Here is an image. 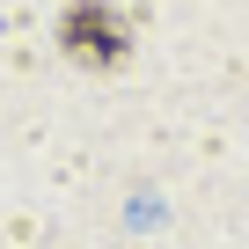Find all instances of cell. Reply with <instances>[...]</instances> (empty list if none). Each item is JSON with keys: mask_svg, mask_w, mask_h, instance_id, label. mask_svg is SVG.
Wrapping results in <instances>:
<instances>
[{"mask_svg": "<svg viewBox=\"0 0 249 249\" xmlns=\"http://www.w3.org/2000/svg\"><path fill=\"white\" fill-rule=\"evenodd\" d=\"M59 52L73 66H88V73H110L132 52V22H124L110 0H66L59 8Z\"/></svg>", "mask_w": 249, "mask_h": 249, "instance_id": "6da1fadb", "label": "cell"}]
</instances>
